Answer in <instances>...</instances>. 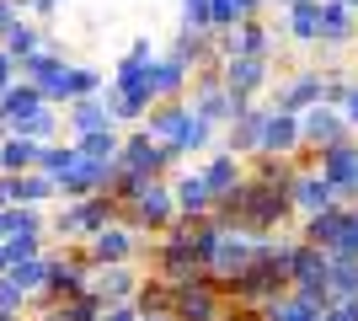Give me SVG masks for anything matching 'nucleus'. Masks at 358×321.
<instances>
[{"instance_id": "obj_14", "label": "nucleus", "mask_w": 358, "mask_h": 321, "mask_svg": "<svg viewBox=\"0 0 358 321\" xmlns=\"http://www.w3.org/2000/svg\"><path fill=\"white\" fill-rule=\"evenodd\" d=\"M273 48H278V32L262 22V16H246V22H236L230 32H220V54L230 59V54H257V59H273Z\"/></svg>"}, {"instance_id": "obj_29", "label": "nucleus", "mask_w": 358, "mask_h": 321, "mask_svg": "<svg viewBox=\"0 0 358 321\" xmlns=\"http://www.w3.org/2000/svg\"><path fill=\"white\" fill-rule=\"evenodd\" d=\"M262 316H268V321H321V311L305 306L299 294H278V300H268V306H262Z\"/></svg>"}, {"instance_id": "obj_37", "label": "nucleus", "mask_w": 358, "mask_h": 321, "mask_svg": "<svg viewBox=\"0 0 358 321\" xmlns=\"http://www.w3.org/2000/svg\"><path fill=\"white\" fill-rule=\"evenodd\" d=\"M11 86H16V59L0 48V92H11Z\"/></svg>"}, {"instance_id": "obj_40", "label": "nucleus", "mask_w": 358, "mask_h": 321, "mask_svg": "<svg viewBox=\"0 0 358 321\" xmlns=\"http://www.w3.org/2000/svg\"><path fill=\"white\" fill-rule=\"evenodd\" d=\"M11 236V209H0V241Z\"/></svg>"}, {"instance_id": "obj_4", "label": "nucleus", "mask_w": 358, "mask_h": 321, "mask_svg": "<svg viewBox=\"0 0 358 321\" xmlns=\"http://www.w3.org/2000/svg\"><path fill=\"white\" fill-rule=\"evenodd\" d=\"M257 252H262V236H252V230H241V225H224L220 246H214V257H209V278L224 290L230 278H241L257 262Z\"/></svg>"}, {"instance_id": "obj_9", "label": "nucleus", "mask_w": 358, "mask_h": 321, "mask_svg": "<svg viewBox=\"0 0 358 321\" xmlns=\"http://www.w3.org/2000/svg\"><path fill=\"white\" fill-rule=\"evenodd\" d=\"M220 80L236 102H257L262 92H273V59H257V54H230L220 64Z\"/></svg>"}, {"instance_id": "obj_6", "label": "nucleus", "mask_w": 358, "mask_h": 321, "mask_svg": "<svg viewBox=\"0 0 358 321\" xmlns=\"http://www.w3.org/2000/svg\"><path fill=\"white\" fill-rule=\"evenodd\" d=\"M187 107H193L198 118H209L214 129H230V118H236L241 107H252V102H236V97L224 92V80H220V70H203V76H193V86H187Z\"/></svg>"}, {"instance_id": "obj_19", "label": "nucleus", "mask_w": 358, "mask_h": 321, "mask_svg": "<svg viewBox=\"0 0 358 321\" xmlns=\"http://www.w3.org/2000/svg\"><path fill=\"white\" fill-rule=\"evenodd\" d=\"M262 123H268V107H241L236 118H230V129H224V150L236 155H257L262 150Z\"/></svg>"}, {"instance_id": "obj_36", "label": "nucleus", "mask_w": 358, "mask_h": 321, "mask_svg": "<svg viewBox=\"0 0 358 321\" xmlns=\"http://www.w3.org/2000/svg\"><path fill=\"white\" fill-rule=\"evenodd\" d=\"M337 107H343L348 129H353V134H358V80H353V86H348V92H343V102H337Z\"/></svg>"}, {"instance_id": "obj_17", "label": "nucleus", "mask_w": 358, "mask_h": 321, "mask_svg": "<svg viewBox=\"0 0 358 321\" xmlns=\"http://www.w3.org/2000/svg\"><path fill=\"white\" fill-rule=\"evenodd\" d=\"M187 123H193V107H187V102H155V107L145 113L150 139H161V145H171V150L187 139ZM177 155H182V150H177Z\"/></svg>"}, {"instance_id": "obj_10", "label": "nucleus", "mask_w": 358, "mask_h": 321, "mask_svg": "<svg viewBox=\"0 0 358 321\" xmlns=\"http://www.w3.org/2000/svg\"><path fill=\"white\" fill-rule=\"evenodd\" d=\"M305 166L321 171V177L343 193V204H358V134L343 139V145H331V150H321L315 161H305Z\"/></svg>"}, {"instance_id": "obj_35", "label": "nucleus", "mask_w": 358, "mask_h": 321, "mask_svg": "<svg viewBox=\"0 0 358 321\" xmlns=\"http://www.w3.org/2000/svg\"><path fill=\"white\" fill-rule=\"evenodd\" d=\"M321 321H358V300H337V306H327Z\"/></svg>"}, {"instance_id": "obj_25", "label": "nucleus", "mask_w": 358, "mask_h": 321, "mask_svg": "<svg viewBox=\"0 0 358 321\" xmlns=\"http://www.w3.org/2000/svg\"><path fill=\"white\" fill-rule=\"evenodd\" d=\"M70 129H75V139H80V134H96V129H113L107 102H102V97H75V102H70Z\"/></svg>"}, {"instance_id": "obj_31", "label": "nucleus", "mask_w": 358, "mask_h": 321, "mask_svg": "<svg viewBox=\"0 0 358 321\" xmlns=\"http://www.w3.org/2000/svg\"><path fill=\"white\" fill-rule=\"evenodd\" d=\"M331 300H358V257H331Z\"/></svg>"}, {"instance_id": "obj_13", "label": "nucleus", "mask_w": 358, "mask_h": 321, "mask_svg": "<svg viewBox=\"0 0 358 321\" xmlns=\"http://www.w3.org/2000/svg\"><path fill=\"white\" fill-rule=\"evenodd\" d=\"M139 284H145V273H139L134 262H118V268H91V284L86 290L102 300V306H134Z\"/></svg>"}, {"instance_id": "obj_20", "label": "nucleus", "mask_w": 358, "mask_h": 321, "mask_svg": "<svg viewBox=\"0 0 358 321\" xmlns=\"http://www.w3.org/2000/svg\"><path fill=\"white\" fill-rule=\"evenodd\" d=\"M358 38V11L348 0H321V48H348Z\"/></svg>"}, {"instance_id": "obj_26", "label": "nucleus", "mask_w": 358, "mask_h": 321, "mask_svg": "<svg viewBox=\"0 0 358 321\" xmlns=\"http://www.w3.org/2000/svg\"><path fill=\"white\" fill-rule=\"evenodd\" d=\"M246 171H252L257 183H273V187H289V183L299 177V166H294V161H284V155H262V150H257V155H246Z\"/></svg>"}, {"instance_id": "obj_44", "label": "nucleus", "mask_w": 358, "mask_h": 321, "mask_svg": "<svg viewBox=\"0 0 358 321\" xmlns=\"http://www.w3.org/2000/svg\"><path fill=\"white\" fill-rule=\"evenodd\" d=\"M0 321H16V316H0Z\"/></svg>"}, {"instance_id": "obj_21", "label": "nucleus", "mask_w": 358, "mask_h": 321, "mask_svg": "<svg viewBox=\"0 0 358 321\" xmlns=\"http://www.w3.org/2000/svg\"><path fill=\"white\" fill-rule=\"evenodd\" d=\"M327 102V92H321V70H294V76L278 80V107L284 113H305V107Z\"/></svg>"}, {"instance_id": "obj_5", "label": "nucleus", "mask_w": 358, "mask_h": 321, "mask_svg": "<svg viewBox=\"0 0 358 321\" xmlns=\"http://www.w3.org/2000/svg\"><path fill=\"white\" fill-rule=\"evenodd\" d=\"M145 252V230H134L129 220H113L86 241V262L91 268H118V262H139Z\"/></svg>"}, {"instance_id": "obj_27", "label": "nucleus", "mask_w": 358, "mask_h": 321, "mask_svg": "<svg viewBox=\"0 0 358 321\" xmlns=\"http://www.w3.org/2000/svg\"><path fill=\"white\" fill-rule=\"evenodd\" d=\"M11 284H16V290H27L32 306H38V300H43V290H48V257H22V262H11Z\"/></svg>"}, {"instance_id": "obj_8", "label": "nucleus", "mask_w": 358, "mask_h": 321, "mask_svg": "<svg viewBox=\"0 0 358 321\" xmlns=\"http://www.w3.org/2000/svg\"><path fill=\"white\" fill-rule=\"evenodd\" d=\"M171 316L177 321H224L230 316V294H224L214 278H187V284H177Z\"/></svg>"}, {"instance_id": "obj_16", "label": "nucleus", "mask_w": 358, "mask_h": 321, "mask_svg": "<svg viewBox=\"0 0 358 321\" xmlns=\"http://www.w3.org/2000/svg\"><path fill=\"white\" fill-rule=\"evenodd\" d=\"M262 155H284V161H299V155H305V139H299V113L268 107V123H262Z\"/></svg>"}, {"instance_id": "obj_42", "label": "nucleus", "mask_w": 358, "mask_h": 321, "mask_svg": "<svg viewBox=\"0 0 358 321\" xmlns=\"http://www.w3.org/2000/svg\"><path fill=\"white\" fill-rule=\"evenodd\" d=\"M278 6H294V0H278Z\"/></svg>"}, {"instance_id": "obj_12", "label": "nucleus", "mask_w": 358, "mask_h": 321, "mask_svg": "<svg viewBox=\"0 0 358 321\" xmlns=\"http://www.w3.org/2000/svg\"><path fill=\"white\" fill-rule=\"evenodd\" d=\"M198 171H203V183H209L214 204H220V199H230V193H241V183L252 177V171H246V155L224 150V145L203 155V161H198Z\"/></svg>"}, {"instance_id": "obj_41", "label": "nucleus", "mask_w": 358, "mask_h": 321, "mask_svg": "<svg viewBox=\"0 0 358 321\" xmlns=\"http://www.w3.org/2000/svg\"><path fill=\"white\" fill-rule=\"evenodd\" d=\"M139 321H177V316H139Z\"/></svg>"}, {"instance_id": "obj_32", "label": "nucleus", "mask_w": 358, "mask_h": 321, "mask_svg": "<svg viewBox=\"0 0 358 321\" xmlns=\"http://www.w3.org/2000/svg\"><path fill=\"white\" fill-rule=\"evenodd\" d=\"M38 48H43V38H38V27H27V22H16V27L6 32V54H11V59H27Z\"/></svg>"}, {"instance_id": "obj_28", "label": "nucleus", "mask_w": 358, "mask_h": 321, "mask_svg": "<svg viewBox=\"0 0 358 321\" xmlns=\"http://www.w3.org/2000/svg\"><path fill=\"white\" fill-rule=\"evenodd\" d=\"M54 193H59V183L43 177V171H22V177H16V204H27V209L54 204Z\"/></svg>"}, {"instance_id": "obj_43", "label": "nucleus", "mask_w": 358, "mask_h": 321, "mask_svg": "<svg viewBox=\"0 0 358 321\" xmlns=\"http://www.w3.org/2000/svg\"><path fill=\"white\" fill-rule=\"evenodd\" d=\"M348 6H353V11H358V0H348Z\"/></svg>"}, {"instance_id": "obj_22", "label": "nucleus", "mask_w": 358, "mask_h": 321, "mask_svg": "<svg viewBox=\"0 0 358 321\" xmlns=\"http://www.w3.org/2000/svg\"><path fill=\"white\" fill-rule=\"evenodd\" d=\"M284 38L289 43H321V0H294L284 6Z\"/></svg>"}, {"instance_id": "obj_11", "label": "nucleus", "mask_w": 358, "mask_h": 321, "mask_svg": "<svg viewBox=\"0 0 358 321\" xmlns=\"http://www.w3.org/2000/svg\"><path fill=\"white\" fill-rule=\"evenodd\" d=\"M289 204H294L299 220H310V214H327V209H343V193L321 177L315 166H299V177L289 183Z\"/></svg>"}, {"instance_id": "obj_2", "label": "nucleus", "mask_w": 358, "mask_h": 321, "mask_svg": "<svg viewBox=\"0 0 358 321\" xmlns=\"http://www.w3.org/2000/svg\"><path fill=\"white\" fill-rule=\"evenodd\" d=\"M177 161L182 155L171 150V145H161V139H150V129H134L118 150V166L129 171V177H145V183H166V177L177 171Z\"/></svg>"}, {"instance_id": "obj_3", "label": "nucleus", "mask_w": 358, "mask_h": 321, "mask_svg": "<svg viewBox=\"0 0 358 321\" xmlns=\"http://www.w3.org/2000/svg\"><path fill=\"white\" fill-rule=\"evenodd\" d=\"M123 220H129L134 230H145V236H166V230L182 220L177 199H171V177H166V183H145V187H139V199L123 204Z\"/></svg>"}, {"instance_id": "obj_15", "label": "nucleus", "mask_w": 358, "mask_h": 321, "mask_svg": "<svg viewBox=\"0 0 358 321\" xmlns=\"http://www.w3.org/2000/svg\"><path fill=\"white\" fill-rule=\"evenodd\" d=\"M171 199H177L182 220H209L214 214V193H209V183H203L198 166H177L171 171Z\"/></svg>"}, {"instance_id": "obj_33", "label": "nucleus", "mask_w": 358, "mask_h": 321, "mask_svg": "<svg viewBox=\"0 0 358 321\" xmlns=\"http://www.w3.org/2000/svg\"><path fill=\"white\" fill-rule=\"evenodd\" d=\"M27 306H32V294H27V290H16L11 273H0V316H22Z\"/></svg>"}, {"instance_id": "obj_30", "label": "nucleus", "mask_w": 358, "mask_h": 321, "mask_svg": "<svg viewBox=\"0 0 358 321\" xmlns=\"http://www.w3.org/2000/svg\"><path fill=\"white\" fill-rule=\"evenodd\" d=\"M75 145H80V155H86V161H118V150H123V139L113 134V129H96V134H80Z\"/></svg>"}, {"instance_id": "obj_1", "label": "nucleus", "mask_w": 358, "mask_h": 321, "mask_svg": "<svg viewBox=\"0 0 358 321\" xmlns=\"http://www.w3.org/2000/svg\"><path fill=\"white\" fill-rule=\"evenodd\" d=\"M214 220H220V225H241V230H252V236H284L299 214H294V204H289V187L246 177L241 193L214 204Z\"/></svg>"}, {"instance_id": "obj_24", "label": "nucleus", "mask_w": 358, "mask_h": 321, "mask_svg": "<svg viewBox=\"0 0 358 321\" xmlns=\"http://www.w3.org/2000/svg\"><path fill=\"white\" fill-rule=\"evenodd\" d=\"M38 161H43V145L27 134H11L0 139V171L6 177H22V171H38Z\"/></svg>"}, {"instance_id": "obj_23", "label": "nucleus", "mask_w": 358, "mask_h": 321, "mask_svg": "<svg viewBox=\"0 0 358 321\" xmlns=\"http://www.w3.org/2000/svg\"><path fill=\"white\" fill-rule=\"evenodd\" d=\"M348 209V204H343ZM343 209H327V214H310V220H299V241L321 246V252H337V241H343Z\"/></svg>"}, {"instance_id": "obj_34", "label": "nucleus", "mask_w": 358, "mask_h": 321, "mask_svg": "<svg viewBox=\"0 0 358 321\" xmlns=\"http://www.w3.org/2000/svg\"><path fill=\"white\" fill-rule=\"evenodd\" d=\"M6 252H11V262H22V257H43V236H11V241H6Z\"/></svg>"}, {"instance_id": "obj_39", "label": "nucleus", "mask_w": 358, "mask_h": 321, "mask_svg": "<svg viewBox=\"0 0 358 321\" xmlns=\"http://www.w3.org/2000/svg\"><path fill=\"white\" fill-rule=\"evenodd\" d=\"M102 321H139V311H134V306H107Z\"/></svg>"}, {"instance_id": "obj_18", "label": "nucleus", "mask_w": 358, "mask_h": 321, "mask_svg": "<svg viewBox=\"0 0 358 321\" xmlns=\"http://www.w3.org/2000/svg\"><path fill=\"white\" fill-rule=\"evenodd\" d=\"M187 86H193V70H187L177 54H166V59L150 64V92H155V102H187Z\"/></svg>"}, {"instance_id": "obj_7", "label": "nucleus", "mask_w": 358, "mask_h": 321, "mask_svg": "<svg viewBox=\"0 0 358 321\" xmlns=\"http://www.w3.org/2000/svg\"><path fill=\"white\" fill-rule=\"evenodd\" d=\"M299 139H305V155L315 161L321 150H331V145L353 139V129H348L343 107H331V102H315V107H305V113H299Z\"/></svg>"}, {"instance_id": "obj_38", "label": "nucleus", "mask_w": 358, "mask_h": 321, "mask_svg": "<svg viewBox=\"0 0 358 321\" xmlns=\"http://www.w3.org/2000/svg\"><path fill=\"white\" fill-rule=\"evenodd\" d=\"M16 22H22V16H16V6H11V0H0V38H6Z\"/></svg>"}]
</instances>
